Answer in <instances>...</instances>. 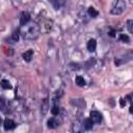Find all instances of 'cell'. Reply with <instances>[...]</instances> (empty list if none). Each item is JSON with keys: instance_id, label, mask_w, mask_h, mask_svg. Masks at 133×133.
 Returning a JSON list of instances; mask_svg holds the SVG:
<instances>
[{"instance_id": "11", "label": "cell", "mask_w": 133, "mask_h": 133, "mask_svg": "<svg viewBox=\"0 0 133 133\" xmlns=\"http://www.w3.org/2000/svg\"><path fill=\"white\" fill-rule=\"evenodd\" d=\"M48 108H49V103H48V100L45 99V100L43 101V103H42V113H43L44 115L47 113Z\"/></svg>"}, {"instance_id": "14", "label": "cell", "mask_w": 133, "mask_h": 133, "mask_svg": "<svg viewBox=\"0 0 133 133\" xmlns=\"http://www.w3.org/2000/svg\"><path fill=\"white\" fill-rule=\"evenodd\" d=\"M127 27H128V30L130 33L133 32V21L132 20H128L127 21Z\"/></svg>"}, {"instance_id": "3", "label": "cell", "mask_w": 133, "mask_h": 133, "mask_svg": "<svg viewBox=\"0 0 133 133\" xmlns=\"http://www.w3.org/2000/svg\"><path fill=\"white\" fill-rule=\"evenodd\" d=\"M89 118L91 119L92 123H100L102 121V114L99 112V111H96V110H92L90 111L89 113Z\"/></svg>"}, {"instance_id": "1", "label": "cell", "mask_w": 133, "mask_h": 133, "mask_svg": "<svg viewBox=\"0 0 133 133\" xmlns=\"http://www.w3.org/2000/svg\"><path fill=\"white\" fill-rule=\"evenodd\" d=\"M39 26L36 24V23H33V22H30V23H27L26 25L22 26L21 27V35L23 36L24 39H29V41H32V39H35L37 38V36L39 35Z\"/></svg>"}, {"instance_id": "9", "label": "cell", "mask_w": 133, "mask_h": 133, "mask_svg": "<svg viewBox=\"0 0 133 133\" xmlns=\"http://www.w3.org/2000/svg\"><path fill=\"white\" fill-rule=\"evenodd\" d=\"M92 126H94V123L91 122L90 118H85L83 121V128L85 130H91L92 129Z\"/></svg>"}, {"instance_id": "6", "label": "cell", "mask_w": 133, "mask_h": 133, "mask_svg": "<svg viewBox=\"0 0 133 133\" xmlns=\"http://www.w3.org/2000/svg\"><path fill=\"white\" fill-rule=\"evenodd\" d=\"M3 125H4V129L5 130H11V129H14L16 127L15 122L12 119H10V118H5Z\"/></svg>"}, {"instance_id": "17", "label": "cell", "mask_w": 133, "mask_h": 133, "mask_svg": "<svg viewBox=\"0 0 133 133\" xmlns=\"http://www.w3.org/2000/svg\"><path fill=\"white\" fill-rule=\"evenodd\" d=\"M11 38H12L14 42H17V41L19 39V32H18V31L12 32V34H11Z\"/></svg>"}, {"instance_id": "2", "label": "cell", "mask_w": 133, "mask_h": 133, "mask_svg": "<svg viewBox=\"0 0 133 133\" xmlns=\"http://www.w3.org/2000/svg\"><path fill=\"white\" fill-rule=\"evenodd\" d=\"M125 8H126V3L122 0H118V1L114 2L113 7L111 8V14L112 15H121Z\"/></svg>"}, {"instance_id": "18", "label": "cell", "mask_w": 133, "mask_h": 133, "mask_svg": "<svg viewBox=\"0 0 133 133\" xmlns=\"http://www.w3.org/2000/svg\"><path fill=\"white\" fill-rule=\"evenodd\" d=\"M119 103H121V106H122V107H124V106L126 105V100H125V99H121Z\"/></svg>"}, {"instance_id": "7", "label": "cell", "mask_w": 133, "mask_h": 133, "mask_svg": "<svg viewBox=\"0 0 133 133\" xmlns=\"http://www.w3.org/2000/svg\"><path fill=\"white\" fill-rule=\"evenodd\" d=\"M86 47H87V50H88L89 52L96 51V48H97V42H96V39H94V38L89 39V41L87 42Z\"/></svg>"}, {"instance_id": "4", "label": "cell", "mask_w": 133, "mask_h": 133, "mask_svg": "<svg viewBox=\"0 0 133 133\" xmlns=\"http://www.w3.org/2000/svg\"><path fill=\"white\" fill-rule=\"evenodd\" d=\"M29 21H30V15L27 11H23L21 14V17H20V25L24 26L27 23H29Z\"/></svg>"}, {"instance_id": "10", "label": "cell", "mask_w": 133, "mask_h": 133, "mask_svg": "<svg viewBox=\"0 0 133 133\" xmlns=\"http://www.w3.org/2000/svg\"><path fill=\"white\" fill-rule=\"evenodd\" d=\"M87 12H88V15H89L91 18H96V17H98V15H99L98 10H97L95 7H92V6L88 7V9H87Z\"/></svg>"}, {"instance_id": "5", "label": "cell", "mask_w": 133, "mask_h": 133, "mask_svg": "<svg viewBox=\"0 0 133 133\" xmlns=\"http://www.w3.org/2000/svg\"><path fill=\"white\" fill-rule=\"evenodd\" d=\"M47 125H48V128L54 129V128H56V127L59 126V121H58L57 118H55V117H51V118L48 119Z\"/></svg>"}, {"instance_id": "8", "label": "cell", "mask_w": 133, "mask_h": 133, "mask_svg": "<svg viewBox=\"0 0 133 133\" xmlns=\"http://www.w3.org/2000/svg\"><path fill=\"white\" fill-rule=\"evenodd\" d=\"M32 56H33V50H27L26 52H24L22 54V57L25 61H30Z\"/></svg>"}, {"instance_id": "19", "label": "cell", "mask_w": 133, "mask_h": 133, "mask_svg": "<svg viewBox=\"0 0 133 133\" xmlns=\"http://www.w3.org/2000/svg\"><path fill=\"white\" fill-rule=\"evenodd\" d=\"M3 107H4V100L0 99V109H2Z\"/></svg>"}, {"instance_id": "16", "label": "cell", "mask_w": 133, "mask_h": 133, "mask_svg": "<svg viewBox=\"0 0 133 133\" xmlns=\"http://www.w3.org/2000/svg\"><path fill=\"white\" fill-rule=\"evenodd\" d=\"M51 112H52L53 115H57L59 113V107L58 106H53L51 108Z\"/></svg>"}, {"instance_id": "15", "label": "cell", "mask_w": 133, "mask_h": 133, "mask_svg": "<svg viewBox=\"0 0 133 133\" xmlns=\"http://www.w3.org/2000/svg\"><path fill=\"white\" fill-rule=\"evenodd\" d=\"M119 39L122 41V42H124V43H130V38H129V36L128 35H126V34H121L119 35Z\"/></svg>"}, {"instance_id": "20", "label": "cell", "mask_w": 133, "mask_h": 133, "mask_svg": "<svg viewBox=\"0 0 133 133\" xmlns=\"http://www.w3.org/2000/svg\"><path fill=\"white\" fill-rule=\"evenodd\" d=\"M0 124H1V117H0Z\"/></svg>"}, {"instance_id": "12", "label": "cell", "mask_w": 133, "mask_h": 133, "mask_svg": "<svg viewBox=\"0 0 133 133\" xmlns=\"http://www.w3.org/2000/svg\"><path fill=\"white\" fill-rule=\"evenodd\" d=\"M0 85H1V87H2L3 89H10V88H11V85H10L9 82H8L7 80H5V79H3V80L1 81Z\"/></svg>"}, {"instance_id": "13", "label": "cell", "mask_w": 133, "mask_h": 133, "mask_svg": "<svg viewBox=\"0 0 133 133\" xmlns=\"http://www.w3.org/2000/svg\"><path fill=\"white\" fill-rule=\"evenodd\" d=\"M76 83H77V85H79V86H84V85H85V80L83 79V77L77 76V77H76Z\"/></svg>"}]
</instances>
